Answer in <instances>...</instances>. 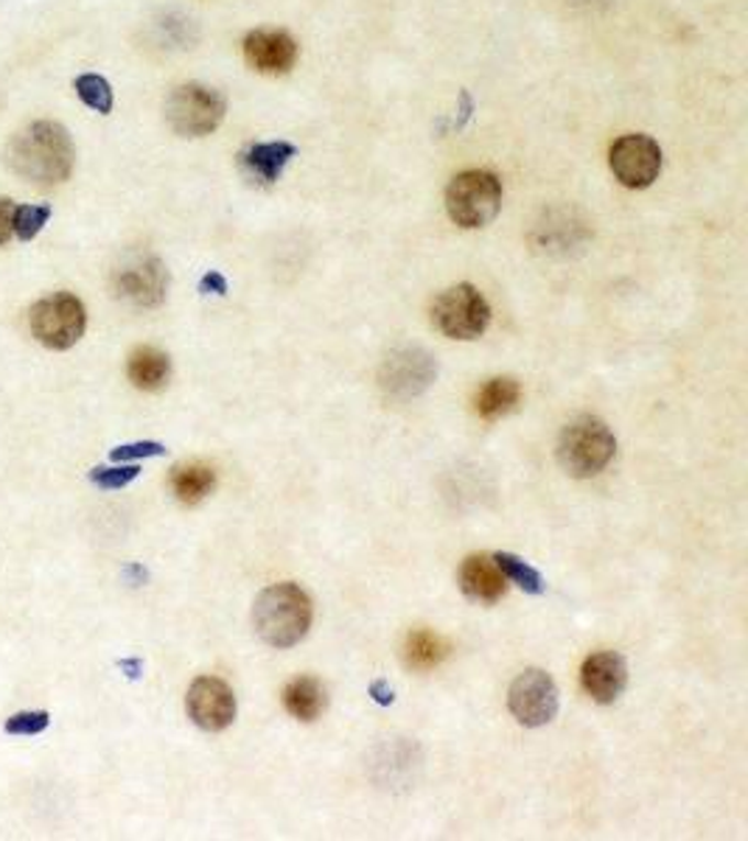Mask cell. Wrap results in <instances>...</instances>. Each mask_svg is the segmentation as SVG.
Returning a JSON list of instances; mask_svg holds the SVG:
<instances>
[{
  "instance_id": "16",
  "label": "cell",
  "mask_w": 748,
  "mask_h": 841,
  "mask_svg": "<svg viewBox=\"0 0 748 841\" xmlns=\"http://www.w3.org/2000/svg\"><path fill=\"white\" fill-rule=\"evenodd\" d=\"M297 155V149L286 141H273V143H255L242 155L244 168H248L253 177H258L261 183H275L280 177V172L286 168V163Z\"/></svg>"
},
{
  "instance_id": "26",
  "label": "cell",
  "mask_w": 748,
  "mask_h": 841,
  "mask_svg": "<svg viewBox=\"0 0 748 841\" xmlns=\"http://www.w3.org/2000/svg\"><path fill=\"white\" fill-rule=\"evenodd\" d=\"M48 712H18L7 721V732L9 735H40L43 730H48Z\"/></svg>"
},
{
  "instance_id": "17",
  "label": "cell",
  "mask_w": 748,
  "mask_h": 841,
  "mask_svg": "<svg viewBox=\"0 0 748 841\" xmlns=\"http://www.w3.org/2000/svg\"><path fill=\"white\" fill-rule=\"evenodd\" d=\"M284 707L297 721H315L326 707V690L311 676H297L284 687Z\"/></svg>"
},
{
  "instance_id": "28",
  "label": "cell",
  "mask_w": 748,
  "mask_h": 841,
  "mask_svg": "<svg viewBox=\"0 0 748 841\" xmlns=\"http://www.w3.org/2000/svg\"><path fill=\"white\" fill-rule=\"evenodd\" d=\"M12 233H14V203L7 197H0V244H7Z\"/></svg>"
},
{
  "instance_id": "4",
  "label": "cell",
  "mask_w": 748,
  "mask_h": 841,
  "mask_svg": "<svg viewBox=\"0 0 748 841\" xmlns=\"http://www.w3.org/2000/svg\"><path fill=\"white\" fill-rule=\"evenodd\" d=\"M502 208V183L496 174L471 168L458 174L446 188V210L465 230L485 228Z\"/></svg>"
},
{
  "instance_id": "13",
  "label": "cell",
  "mask_w": 748,
  "mask_h": 841,
  "mask_svg": "<svg viewBox=\"0 0 748 841\" xmlns=\"http://www.w3.org/2000/svg\"><path fill=\"white\" fill-rule=\"evenodd\" d=\"M628 681V668L625 659L614 651H601L592 654L581 668V685L597 705H612L625 690Z\"/></svg>"
},
{
  "instance_id": "8",
  "label": "cell",
  "mask_w": 748,
  "mask_h": 841,
  "mask_svg": "<svg viewBox=\"0 0 748 841\" xmlns=\"http://www.w3.org/2000/svg\"><path fill=\"white\" fill-rule=\"evenodd\" d=\"M608 166L625 188H648L662 172V149L648 135H623L612 143Z\"/></svg>"
},
{
  "instance_id": "18",
  "label": "cell",
  "mask_w": 748,
  "mask_h": 841,
  "mask_svg": "<svg viewBox=\"0 0 748 841\" xmlns=\"http://www.w3.org/2000/svg\"><path fill=\"white\" fill-rule=\"evenodd\" d=\"M130 379L135 387L141 390H161L168 382V373H172V362L163 351L157 348H138L130 357Z\"/></svg>"
},
{
  "instance_id": "14",
  "label": "cell",
  "mask_w": 748,
  "mask_h": 841,
  "mask_svg": "<svg viewBox=\"0 0 748 841\" xmlns=\"http://www.w3.org/2000/svg\"><path fill=\"white\" fill-rule=\"evenodd\" d=\"M435 376V365L432 359L421 351H404L398 357L387 359V365H384V376L382 384L396 396H415V393H421Z\"/></svg>"
},
{
  "instance_id": "15",
  "label": "cell",
  "mask_w": 748,
  "mask_h": 841,
  "mask_svg": "<svg viewBox=\"0 0 748 841\" xmlns=\"http://www.w3.org/2000/svg\"><path fill=\"white\" fill-rule=\"evenodd\" d=\"M505 581L507 578L502 576V569L488 556L465 558L463 569H460V587H463V592L474 600H483V603L499 600L505 594Z\"/></svg>"
},
{
  "instance_id": "21",
  "label": "cell",
  "mask_w": 748,
  "mask_h": 841,
  "mask_svg": "<svg viewBox=\"0 0 748 841\" xmlns=\"http://www.w3.org/2000/svg\"><path fill=\"white\" fill-rule=\"evenodd\" d=\"M519 396H521V390L514 379H507V376L491 379V382L480 390V396H476V413H480V418L485 420H496L516 407Z\"/></svg>"
},
{
  "instance_id": "10",
  "label": "cell",
  "mask_w": 748,
  "mask_h": 841,
  "mask_svg": "<svg viewBox=\"0 0 748 841\" xmlns=\"http://www.w3.org/2000/svg\"><path fill=\"white\" fill-rule=\"evenodd\" d=\"M188 716L205 732H222L233 724L235 696L217 676H199L188 690Z\"/></svg>"
},
{
  "instance_id": "7",
  "label": "cell",
  "mask_w": 748,
  "mask_h": 841,
  "mask_svg": "<svg viewBox=\"0 0 748 841\" xmlns=\"http://www.w3.org/2000/svg\"><path fill=\"white\" fill-rule=\"evenodd\" d=\"M87 315L85 306L70 292H56V295L45 297L32 309V331L45 348L54 351H68L79 342L85 335Z\"/></svg>"
},
{
  "instance_id": "20",
  "label": "cell",
  "mask_w": 748,
  "mask_h": 841,
  "mask_svg": "<svg viewBox=\"0 0 748 841\" xmlns=\"http://www.w3.org/2000/svg\"><path fill=\"white\" fill-rule=\"evenodd\" d=\"M404 656H407V665L415 670H432L443 663L449 656V643H446L440 634L427 629L413 631L404 645Z\"/></svg>"
},
{
  "instance_id": "19",
  "label": "cell",
  "mask_w": 748,
  "mask_h": 841,
  "mask_svg": "<svg viewBox=\"0 0 748 841\" xmlns=\"http://www.w3.org/2000/svg\"><path fill=\"white\" fill-rule=\"evenodd\" d=\"M213 485H217V474H213L211 466L205 463H186L177 466L172 474V489L177 494L179 502L186 505H197L205 496L211 494Z\"/></svg>"
},
{
  "instance_id": "12",
  "label": "cell",
  "mask_w": 748,
  "mask_h": 841,
  "mask_svg": "<svg viewBox=\"0 0 748 841\" xmlns=\"http://www.w3.org/2000/svg\"><path fill=\"white\" fill-rule=\"evenodd\" d=\"M244 56L261 74H286L297 63V43L278 29H258L244 37Z\"/></svg>"
},
{
  "instance_id": "23",
  "label": "cell",
  "mask_w": 748,
  "mask_h": 841,
  "mask_svg": "<svg viewBox=\"0 0 748 841\" xmlns=\"http://www.w3.org/2000/svg\"><path fill=\"white\" fill-rule=\"evenodd\" d=\"M74 87H76V94H79V99L85 101L87 107H94L96 112L107 116V112L112 110V87L107 85L105 76L85 74L76 79Z\"/></svg>"
},
{
  "instance_id": "6",
  "label": "cell",
  "mask_w": 748,
  "mask_h": 841,
  "mask_svg": "<svg viewBox=\"0 0 748 841\" xmlns=\"http://www.w3.org/2000/svg\"><path fill=\"white\" fill-rule=\"evenodd\" d=\"M432 323L452 340H476L488 328L491 306L476 286H449L435 301Z\"/></svg>"
},
{
  "instance_id": "5",
  "label": "cell",
  "mask_w": 748,
  "mask_h": 841,
  "mask_svg": "<svg viewBox=\"0 0 748 841\" xmlns=\"http://www.w3.org/2000/svg\"><path fill=\"white\" fill-rule=\"evenodd\" d=\"M224 110H228V105H224L222 94L213 87L197 85V81L179 85L166 101L168 124L183 138L211 135L222 124Z\"/></svg>"
},
{
  "instance_id": "11",
  "label": "cell",
  "mask_w": 748,
  "mask_h": 841,
  "mask_svg": "<svg viewBox=\"0 0 748 841\" xmlns=\"http://www.w3.org/2000/svg\"><path fill=\"white\" fill-rule=\"evenodd\" d=\"M118 295L127 297L130 304L152 309L161 306L168 290V273L166 266L157 259H141L132 266H124L116 278Z\"/></svg>"
},
{
  "instance_id": "25",
  "label": "cell",
  "mask_w": 748,
  "mask_h": 841,
  "mask_svg": "<svg viewBox=\"0 0 748 841\" xmlns=\"http://www.w3.org/2000/svg\"><path fill=\"white\" fill-rule=\"evenodd\" d=\"M138 474H141V469H138L135 463L132 466H112V469H107V466H99V469L90 471V480H94L99 489L116 491V489H124V485H130Z\"/></svg>"
},
{
  "instance_id": "3",
  "label": "cell",
  "mask_w": 748,
  "mask_h": 841,
  "mask_svg": "<svg viewBox=\"0 0 748 841\" xmlns=\"http://www.w3.org/2000/svg\"><path fill=\"white\" fill-rule=\"evenodd\" d=\"M617 452V440L601 418L583 415L572 420L558 440V460L572 477L601 474Z\"/></svg>"
},
{
  "instance_id": "1",
  "label": "cell",
  "mask_w": 748,
  "mask_h": 841,
  "mask_svg": "<svg viewBox=\"0 0 748 841\" xmlns=\"http://www.w3.org/2000/svg\"><path fill=\"white\" fill-rule=\"evenodd\" d=\"M74 141L56 121H34L12 138L7 161L34 186H59L74 172Z\"/></svg>"
},
{
  "instance_id": "30",
  "label": "cell",
  "mask_w": 748,
  "mask_h": 841,
  "mask_svg": "<svg viewBox=\"0 0 748 841\" xmlns=\"http://www.w3.org/2000/svg\"><path fill=\"white\" fill-rule=\"evenodd\" d=\"M373 693H376L378 705H391L393 701V690H387V687H384V681H376V685H373Z\"/></svg>"
},
{
  "instance_id": "29",
  "label": "cell",
  "mask_w": 748,
  "mask_h": 841,
  "mask_svg": "<svg viewBox=\"0 0 748 841\" xmlns=\"http://www.w3.org/2000/svg\"><path fill=\"white\" fill-rule=\"evenodd\" d=\"M199 290L202 292H217V295H224L228 292V281L222 278L219 273H208L202 278V284H199Z\"/></svg>"
},
{
  "instance_id": "24",
  "label": "cell",
  "mask_w": 748,
  "mask_h": 841,
  "mask_svg": "<svg viewBox=\"0 0 748 841\" xmlns=\"http://www.w3.org/2000/svg\"><path fill=\"white\" fill-rule=\"evenodd\" d=\"M51 219L48 205H23V208H14V233L29 242L34 236L43 230V225Z\"/></svg>"
},
{
  "instance_id": "22",
  "label": "cell",
  "mask_w": 748,
  "mask_h": 841,
  "mask_svg": "<svg viewBox=\"0 0 748 841\" xmlns=\"http://www.w3.org/2000/svg\"><path fill=\"white\" fill-rule=\"evenodd\" d=\"M496 567L502 569V576L507 578V581H514L516 587H521L525 592L530 594H541L544 592V578L538 576V569H532L530 564H525L521 558L510 556V553H499V556H494Z\"/></svg>"
},
{
  "instance_id": "2",
  "label": "cell",
  "mask_w": 748,
  "mask_h": 841,
  "mask_svg": "<svg viewBox=\"0 0 748 841\" xmlns=\"http://www.w3.org/2000/svg\"><path fill=\"white\" fill-rule=\"evenodd\" d=\"M253 625L273 648H292L311 629V598L297 583H275L255 598Z\"/></svg>"
},
{
  "instance_id": "9",
  "label": "cell",
  "mask_w": 748,
  "mask_h": 841,
  "mask_svg": "<svg viewBox=\"0 0 748 841\" xmlns=\"http://www.w3.org/2000/svg\"><path fill=\"white\" fill-rule=\"evenodd\" d=\"M507 707L514 718L525 727H544L550 724L558 712V687L552 676L544 670L530 668L510 685L507 693Z\"/></svg>"
},
{
  "instance_id": "27",
  "label": "cell",
  "mask_w": 748,
  "mask_h": 841,
  "mask_svg": "<svg viewBox=\"0 0 748 841\" xmlns=\"http://www.w3.org/2000/svg\"><path fill=\"white\" fill-rule=\"evenodd\" d=\"M157 455H166V446L155 444V440H138V444H127L112 449L110 458L116 463H124V460H138V458H157Z\"/></svg>"
}]
</instances>
